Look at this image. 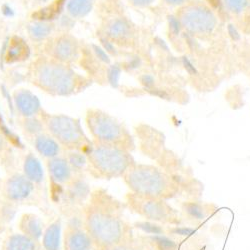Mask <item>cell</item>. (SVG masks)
Returning a JSON list of instances; mask_svg holds the SVG:
<instances>
[{
	"label": "cell",
	"instance_id": "obj_1",
	"mask_svg": "<svg viewBox=\"0 0 250 250\" xmlns=\"http://www.w3.org/2000/svg\"><path fill=\"white\" fill-rule=\"evenodd\" d=\"M126 207L105 188L92 190L87 203L81 209V219L94 242L95 250L133 237L124 216Z\"/></svg>",
	"mask_w": 250,
	"mask_h": 250
},
{
	"label": "cell",
	"instance_id": "obj_2",
	"mask_svg": "<svg viewBox=\"0 0 250 250\" xmlns=\"http://www.w3.org/2000/svg\"><path fill=\"white\" fill-rule=\"evenodd\" d=\"M82 151L88 158V172L97 179L122 178L135 164L128 150L112 145L89 144Z\"/></svg>",
	"mask_w": 250,
	"mask_h": 250
},
{
	"label": "cell",
	"instance_id": "obj_3",
	"mask_svg": "<svg viewBox=\"0 0 250 250\" xmlns=\"http://www.w3.org/2000/svg\"><path fill=\"white\" fill-rule=\"evenodd\" d=\"M122 178L130 192L141 196L164 199L173 191L171 179L151 165L135 163Z\"/></svg>",
	"mask_w": 250,
	"mask_h": 250
},
{
	"label": "cell",
	"instance_id": "obj_4",
	"mask_svg": "<svg viewBox=\"0 0 250 250\" xmlns=\"http://www.w3.org/2000/svg\"><path fill=\"white\" fill-rule=\"evenodd\" d=\"M34 79L39 87L53 95H70L77 86L75 73L55 61L39 62L34 69Z\"/></svg>",
	"mask_w": 250,
	"mask_h": 250
},
{
	"label": "cell",
	"instance_id": "obj_5",
	"mask_svg": "<svg viewBox=\"0 0 250 250\" xmlns=\"http://www.w3.org/2000/svg\"><path fill=\"white\" fill-rule=\"evenodd\" d=\"M87 125L96 143L112 145L128 151L133 147L131 136L119 122L106 113L90 111L87 115Z\"/></svg>",
	"mask_w": 250,
	"mask_h": 250
},
{
	"label": "cell",
	"instance_id": "obj_6",
	"mask_svg": "<svg viewBox=\"0 0 250 250\" xmlns=\"http://www.w3.org/2000/svg\"><path fill=\"white\" fill-rule=\"evenodd\" d=\"M177 19L187 33L197 37L210 35L218 24L215 12L200 1H189L180 7Z\"/></svg>",
	"mask_w": 250,
	"mask_h": 250
},
{
	"label": "cell",
	"instance_id": "obj_7",
	"mask_svg": "<svg viewBox=\"0 0 250 250\" xmlns=\"http://www.w3.org/2000/svg\"><path fill=\"white\" fill-rule=\"evenodd\" d=\"M46 126L53 138L68 150H83L90 143L82 131L80 123L65 115H48Z\"/></svg>",
	"mask_w": 250,
	"mask_h": 250
},
{
	"label": "cell",
	"instance_id": "obj_8",
	"mask_svg": "<svg viewBox=\"0 0 250 250\" xmlns=\"http://www.w3.org/2000/svg\"><path fill=\"white\" fill-rule=\"evenodd\" d=\"M127 208L138 215L156 222H168L172 220L173 212L163 199L145 197L133 192L126 195Z\"/></svg>",
	"mask_w": 250,
	"mask_h": 250
},
{
	"label": "cell",
	"instance_id": "obj_9",
	"mask_svg": "<svg viewBox=\"0 0 250 250\" xmlns=\"http://www.w3.org/2000/svg\"><path fill=\"white\" fill-rule=\"evenodd\" d=\"M91 187L84 175H74L72 179L58 193V203L66 208L84 206L91 194Z\"/></svg>",
	"mask_w": 250,
	"mask_h": 250
},
{
	"label": "cell",
	"instance_id": "obj_10",
	"mask_svg": "<svg viewBox=\"0 0 250 250\" xmlns=\"http://www.w3.org/2000/svg\"><path fill=\"white\" fill-rule=\"evenodd\" d=\"M35 187L23 173L15 172L4 180L1 186V198L18 205L33 194Z\"/></svg>",
	"mask_w": 250,
	"mask_h": 250
},
{
	"label": "cell",
	"instance_id": "obj_11",
	"mask_svg": "<svg viewBox=\"0 0 250 250\" xmlns=\"http://www.w3.org/2000/svg\"><path fill=\"white\" fill-rule=\"evenodd\" d=\"M63 250H95V245L82 223V219H70L65 226L62 239Z\"/></svg>",
	"mask_w": 250,
	"mask_h": 250
},
{
	"label": "cell",
	"instance_id": "obj_12",
	"mask_svg": "<svg viewBox=\"0 0 250 250\" xmlns=\"http://www.w3.org/2000/svg\"><path fill=\"white\" fill-rule=\"evenodd\" d=\"M47 171L53 190L59 191L72 179L74 173L64 156H57L47 160Z\"/></svg>",
	"mask_w": 250,
	"mask_h": 250
},
{
	"label": "cell",
	"instance_id": "obj_13",
	"mask_svg": "<svg viewBox=\"0 0 250 250\" xmlns=\"http://www.w3.org/2000/svg\"><path fill=\"white\" fill-rule=\"evenodd\" d=\"M44 224L41 218L34 213H24L19 218L18 221V230L38 242L41 241L43 232Z\"/></svg>",
	"mask_w": 250,
	"mask_h": 250
},
{
	"label": "cell",
	"instance_id": "obj_14",
	"mask_svg": "<svg viewBox=\"0 0 250 250\" xmlns=\"http://www.w3.org/2000/svg\"><path fill=\"white\" fill-rule=\"evenodd\" d=\"M14 104L19 113L25 117H32L40 110V101L29 90L20 89L14 93Z\"/></svg>",
	"mask_w": 250,
	"mask_h": 250
},
{
	"label": "cell",
	"instance_id": "obj_15",
	"mask_svg": "<svg viewBox=\"0 0 250 250\" xmlns=\"http://www.w3.org/2000/svg\"><path fill=\"white\" fill-rule=\"evenodd\" d=\"M53 56L61 62H72L78 57V45L74 38L64 35L59 37L52 47Z\"/></svg>",
	"mask_w": 250,
	"mask_h": 250
},
{
	"label": "cell",
	"instance_id": "obj_16",
	"mask_svg": "<svg viewBox=\"0 0 250 250\" xmlns=\"http://www.w3.org/2000/svg\"><path fill=\"white\" fill-rule=\"evenodd\" d=\"M62 239H63L62 219L58 217L45 227L42 238L40 241L41 247L43 248V250H61Z\"/></svg>",
	"mask_w": 250,
	"mask_h": 250
},
{
	"label": "cell",
	"instance_id": "obj_17",
	"mask_svg": "<svg viewBox=\"0 0 250 250\" xmlns=\"http://www.w3.org/2000/svg\"><path fill=\"white\" fill-rule=\"evenodd\" d=\"M34 147L36 151L46 159L60 156L61 145L52 136L40 134L34 139Z\"/></svg>",
	"mask_w": 250,
	"mask_h": 250
},
{
	"label": "cell",
	"instance_id": "obj_18",
	"mask_svg": "<svg viewBox=\"0 0 250 250\" xmlns=\"http://www.w3.org/2000/svg\"><path fill=\"white\" fill-rule=\"evenodd\" d=\"M29 55L30 49L25 41L18 36H13L9 40L4 59L6 63H15L27 59Z\"/></svg>",
	"mask_w": 250,
	"mask_h": 250
},
{
	"label": "cell",
	"instance_id": "obj_19",
	"mask_svg": "<svg viewBox=\"0 0 250 250\" xmlns=\"http://www.w3.org/2000/svg\"><path fill=\"white\" fill-rule=\"evenodd\" d=\"M22 173L35 185L39 186L44 181V170L42 167V164L39 161V159L33 154L28 153L25 156Z\"/></svg>",
	"mask_w": 250,
	"mask_h": 250
},
{
	"label": "cell",
	"instance_id": "obj_20",
	"mask_svg": "<svg viewBox=\"0 0 250 250\" xmlns=\"http://www.w3.org/2000/svg\"><path fill=\"white\" fill-rule=\"evenodd\" d=\"M40 242L20 232L7 236L2 246V250H40Z\"/></svg>",
	"mask_w": 250,
	"mask_h": 250
},
{
	"label": "cell",
	"instance_id": "obj_21",
	"mask_svg": "<svg viewBox=\"0 0 250 250\" xmlns=\"http://www.w3.org/2000/svg\"><path fill=\"white\" fill-rule=\"evenodd\" d=\"M65 3H66V0H55V1H53L51 4L43 8H40L39 10L34 12L32 14V17L38 20V21H42V22L54 20L57 17H59L61 12L63 11Z\"/></svg>",
	"mask_w": 250,
	"mask_h": 250
},
{
	"label": "cell",
	"instance_id": "obj_22",
	"mask_svg": "<svg viewBox=\"0 0 250 250\" xmlns=\"http://www.w3.org/2000/svg\"><path fill=\"white\" fill-rule=\"evenodd\" d=\"M74 175H84V172L88 170V158L87 155L79 150H68L66 156Z\"/></svg>",
	"mask_w": 250,
	"mask_h": 250
},
{
	"label": "cell",
	"instance_id": "obj_23",
	"mask_svg": "<svg viewBox=\"0 0 250 250\" xmlns=\"http://www.w3.org/2000/svg\"><path fill=\"white\" fill-rule=\"evenodd\" d=\"M107 36L114 40H123L130 36L131 27L130 24L125 19H114L108 24Z\"/></svg>",
	"mask_w": 250,
	"mask_h": 250
},
{
	"label": "cell",
	"instance_id": "obj_24",
	"mask_svg": "<svg viewBox=\"0 0 250 250\" xmlns=\"http://www.w3.org/2000/svg\"><path fill=\"white\" fill-rule=\"evenodd\" d=\"M66 8L73 18L84 17L92 9V0H68Z\"/></svg>",
	"mask_w": 250,
	"mask_h": 250
},
{
	"label": "cell",
	"instance_id": "obj_25",
	"mask_svg": "<svg viewBox=\"0 0 250 250\" xmlns=\"http://www.w3.org/2000/svg\"><path fill=\"white\" fill-rule=\"evenodd\" d=\"M52 27L50 24L42 21H37L28 26V33L34 40H43L51 33Z\"/></svg>",
	"mask_w": 250,
	"mask_h": 250
},
{
	"label": "cell",
	"instance_id": "obj_26",
	"mask_svg": "<svg viewBox=\"0 0 250 250\" xmlns=\"http://www.w3.org/2000/svg\"><path fill=\"white\" fill-rule=\"evenodd\" d=\"M17 212V204L4 199L0 200V224H7L13 220Z\"/></svg>",
	"mask_w": 250,
	"mask_h": 250
},
{
	"label": "cell",
	"instance_id": "obj_27",
	"mask_svg": "<svg viewBox=\"0 0 250 250\" xmlns=\"http://www.w3.org/2000/svg\"><path fill=\"white\" fill-rule=\"evenodd\" d=\"M224 8L232 15H240L247 10L250 0H222Z\"/></svg>",
	"mask_w": 250,
	"mask_h": 250
},
{
	"label": "cell",
	"instance_id": "obj_28",
	"mask_svg": "<svg viewBox=\"0 0 250 250\" xmlns=\"http://www.w3.org/2000/svg\"><path fill=\"white\" fill-rule=\"evenodd\" d=\"M96 250H146V248H145V246L137 239L131 237L113 246Z\"/></svg>",
	"mask_w": 250,
	"mask_h": 250
},
{
	"label": "cell",
	"instance_id": "obj_29",
	"mask_svg": "<svg viewBox=\"0 0 250 250\" xmlns=\"http://www.w3.org/2000/svg\"><path fill=\"white\" fill-rule=\"evenodd\" d=\"M23 128L27 134L36 137L42 134L41 132L43 130V124L33 117H28L23 123Z\"/></svg>",
	"mask_w": 250,
	"mask_h": 250
},
{
	"label": "cell",
	"instance_id": "obj_30",
	"mask_svg": "<svg viewBox=\"0 0 250 250\" xmlns=\"http://www.w3.org/2000/svg\"><path fill=\"white\" fill-rule=\"evenodd\" d=\"M185 211L191 218L195 220H202L205 218L203 208L196 203H188L185 205Z\"/></svg>",
	"mask_w": 250,
	"mask_h": 250
},
{
	"label": "cell",
	"instance_id": "obj_31",
	"mask_svg": "<svg viewBox=\"0 0 250 250\" xmlns=\"http://www.w3.org/2000/svg\"><path fill=\"white\" fill-rule=\"evenodd\" d=\"M120 73H121V68L118 65H112L109 67L107 71V79H108V82L111 84V86L113 87L118 86Z\"/></svg>",
	"mask_w": 250,
	"mask_h": 250
},
{
	"label": "cell",
	"instance_id": "obj_32",
	"mask_svg": "<svg viewBox=\"0 0 250 250\" xmlns=\"http://www.w3.org/2000/svg\"><path fill=\"white\" fill-rule=\"evenodd\" d=\"M0 132H1V134L6 138L8 139L9 141H11L12 143H19V139L18 137L7 127V125L5 124L4 122V119L2 118V116L0 115Z\"/></svg>",
	"mask_w": 250,
	"mask_h": 250
},
{
	"label": "cell",
	"instance_id": "obj_33",
	"mask_svg": "<svg viewBox=\"0 0 250 250\" xmlns=\"http://www.w3.org/2000/svg\"><path fill=\"white\" fill-rule=\"evenodd\" d=\"M92 48H93V51H94L96 57L100 61L104 62V63H109L110 59H109V56H108V54L105 50H104L101 47H99V46H97V45H92Z\"/></svg>",
	"mask_w": 250,
	"mask_h": 250
},
{
	"label": "cell",
	"instance_id": "obj_34",
	"mask_svg": "<svg viewBox=\"0 0 250 250\" xmlns=\"http://www.w3.org/2000/svg\"><path fill=\"white\" fill-rule=\"evenodd\" d=\"M163 1L169 5V6H172V7H182L184 6L185 4L188 3L190 0H163Z\"/></svg>",
	"mask_w": 250,
	"mask_h": 250
},
{
	"label": "cell",
	"instance_id": "obj_35",
	"mask_svg": "<svg viewBox=\"0 0 250 250\" xmlns=\"http://www.w3.org/2000/svg\"><path fill=\"white\" fill-rule=\"evenodd\" d=\"M100 42L104 48V50H106V52L110 53H115V47L114 45L110 42V41L107 38H101Z\"/></svg>",
	"mask_w": 250,
	"mask_h": 250
},
{
	"label": "cell",
	"instance_id": "obj_36",
	"mask_svg": "<svg viewBox=\"0 0 250 250\" xmlns=\"http://www.w3.org/2000/svg\"><path fill=\"white\" fill-rule=\"evenodd\" d=\"M131 3L137 7H147L151 5L155 0H130Z\"/></svg>",
	"mask_w": 250,
	"mask_h": 250
},
{
	"label": "cell",
	"instance_id": "obj_37",
	"mask_svg": "<svg viewBox=\"0 0 250 250\" xmlns=\"http://www.w3.org/2000/svg\"><path fill=\"white\" fill-rule=\"evenodd\" d=\"M194 232V229L189 228V227H181V228H176L175 229V233L179 235H190L191 233Z\"/></svg>",
	"mask_w": 250,
	"mask_h": 250
},
{
	"label": "cell",
	"instance_id": "obj_38",
	"mask_svg": "<svg viewBox=\"0 0 250 250\" xmlns=\"http://www.w3.org/2000/svg\"><path fill=\"white\" fill-rule=\"evenodd\" d=\"M1 10H2L3 15L6 16V17H12L14 15V11L12 10V8L8 4H4L1 7Z\"/></svg>",
	"mask_w": 250,
	"mask_h": 250
},
{
	"label": "cell",
	"instance_id": "obj_39",
	"mask_svg": "<svg viewBox=\"0 0 250 250\" xmlns=\"http://www.w3.org/2000/svg\"><path fill=\"white\" fill-rule=\"evenodd\" d=\"M2 93H3V95L6 97V100H7V102H8V104H9V108L11 109V111L13 112V104H12V101H11V97H10V95H9V93H8V91H7V89L5 88V87H2Z\"/></svg>",
	"mask_w": 250,
	"mask_h": 250
},
{
	"label": "cell",
	"instance_id": "obj_40",
	"mask_svg": "<svg viewBox=\"0 0 250 250\" xmlns=\"http://www.w3.org/2000/svg\"><path fill=\"white\" fill-rule=\"evenodd\" d=\"M6 148V140L5 137L0 133V151H3Z\"/></svg>",
	"mask_w": 250,
	"mask_h": 250
},
{
	"label": "cell",
	"instance_id": "obj_41",
	"mask_svg": "<svg viewBox=\"0 0 250 250\" xmlns=\"http://www.w3.org/2000/svg\"><path fill=\"white\" fill-rule=\"evenodd\" d=\"M37 1H46V0H37Z\"/></svg>",
	"mask_w": 250,
	"mask_h": 250
}]
</instances>
